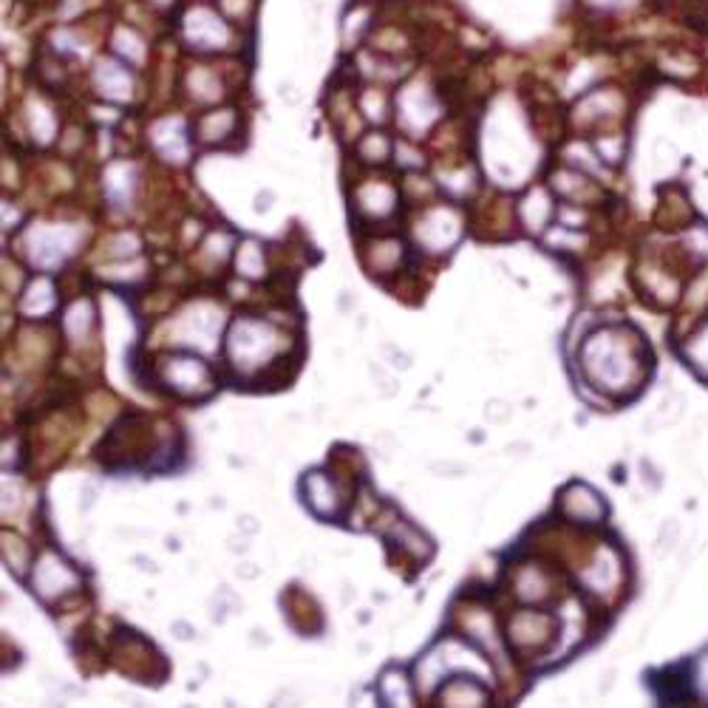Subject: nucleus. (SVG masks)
Returning <instances> with one entry per match:
<instances>
[{
  "instance_id": "nucleus-1",
  "label": "nucleus",
  "mask_w": 708,
  "mask_h": 708,
  "mask_svg": "<svg viewBox=\"0 0 708 708\" xmlns=\"http://www.w3.org/2000/svg\"><path fill=\"white\" fill-rule=\"evenodd\" d=\"M657 66H660V74H668L674 80H694V77L705 74V66H702L700 54H694L685 46H666L660 52Z\"/></svg>"
},
{
  "instance_id": "nucleus-2",
  "label": "nucleus",
  "mask_w": 708,
  "mask_h": 708,
  "mask_svg": "<svg viewBox=\"0 0 708 708\" xmlns=\"http://www.w3.org/2000/svg\"><path fill=\"white\" fill-rule=\"evenodd\" d=\"M598 15H629L643 6V0H584Z\"/></svg>"
},
{
  "instance_id": "nucleus-3",
  "label": "nucleus",
  "mask_w": 708,
  "mask_h": 708,
  "mask_svg": "<svg viewBox=\"0 0 708 708\" xmlns=\"http://www.w3.org/2000/svg\"><path fill=\"white\" fill-rule=\"evenodd\" d=\"M674 122L680 125V128H694V125H700V114L691 108V105H677L674 108Z\"/></svg>"
},
{
  "instance_id": "nucleus-4",
  "label": "nucleus",
  "mask_w": 708,
  "mask_h": 708,
  "mask_svg": "<svg viewBox=\"0 0 708 708\" xmlns=\"http://www.w3.org/2000/svg\"><path fill=\"white\" fill-rule=\"evenodd\" d=\"M694 4H702V6H708V0H694Z\"/></svg>"
}]
</instances>
